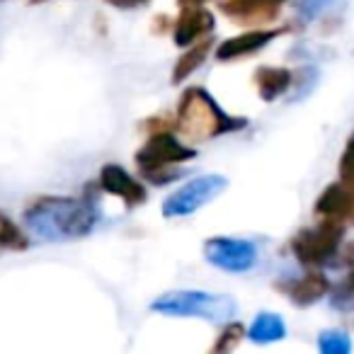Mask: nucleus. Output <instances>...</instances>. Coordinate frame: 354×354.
<instances>
[{"instance_id":"obj_1","label":"nucleus","mask_w":354,"mask_h":354,"mask_svg":"<svg viewBox=\"0 0 354 354\" xmlns=\"http://www.w3.org/2000/svg\"><path fill=\"white\" fill-rule=\"evenodd\" d=\"M22 218L32 236L49 243H66L90 236L100 221V212L88 199L39 197L25 209Z\"/></svg>"},{"instance_id":"obj_2","label":"nucleus","mask_w":354,"mask_h":354,"mask_svg":"<svg viewBox=\"0 0 354 354\" xmlns=\"http://www.w3.org/2000/svg\"><path fill=\"white\" fill-rule=\"evenodd\" d=\"M245 127V119L228 117L204 88H189L180 100L177 129L192 141H209Z\"/></svg>"},{"instance_id":"obj_3","label":"nucleus","mask_w":354,"mask_h":354,"mask_svg":"<svg viewBox=\"0 0 354 354\" xmlns=\"http://www.w3.org/2000/svg\"><path fill=\"white\" fill-rule=\"evenodd\" d=\"M151 310L172 318H207L212 323H228L236 315L238 304L231 296L209 291H167L151 304Z\"/></svg>"},{"instance_id":"obj_4","label":"nucleus","mask_w":354,"mask_h":354,"mask_svg":"<svg viewBox=\"0 0 354 354\" xmlns=\"http://www.w3.org/2000/svg\"><path fill=\"white\" fill-rule=\"evenodd\" d=\"M194 156H197V151L189 148L187 143L177 141L167 131H158L136 153V165L141 170V175L146 180H151L153 185H165L177 177L175 165L192 160Z\"/></svg>"},{"instance_id":"obj_5","label":"nucleus","mask_w":354,"mask_h":354,"mask_svg":"<svg viewBox=\"0 0 354 354\" xmlns=\"http://www.w3.org/2000/svg\"><path fill=\"white\" fill-rule=\"evenodd\" d=\"M342 236V223L333 221V218H323L318 226L304 228L291 238V252L304 265H325L337 255Z\"/></svg>"},{"instance_id":"obj_6","label":"nucleus","mask_w":354,"mask_h":354,"mask_svg":"<svg viewBox=\"0 0 354 354\" xmlns=\"http://www.w3.org/2000/svg\"><path fill=\"white\" fill-rule=\"evenodd\" d=\"M228 180L223 175H199L194 180H189L187 185L172 192L162 204V216L177 218V216H189L197 209L207 207L209 202L218 197L221 192H226Z\"/></svg>"},{"instance_id":"obj_7","label":"nucleus","mask_w":354,"mask_h":354,"mask_svg":"<svg viewBox=\"0 0 354 354\" xmlns=\"http://www.w3.org/2000/svg\"><path fill=\"white\" fill-rule=\"evenodd\" d=\"M204 257L209 265L218 267L223 272H250L257 265V248L255 243L243 241V238H226L216 236L204 243Z\"/></svg>"},{"instance_id":"obj_8","label":"nucleus","mask_w":354,"mask_h":354,"mask_svg":"<svg viewBox=\"0 0 354 354\" xmlns=\"http://www.w3.org/2000/svg\"><path fill=\"white\" fill-rule=\"evenodd\" d=\"M100 185H102L104 192L114 194L122 202H127L129 207H138V204L146 202V189L138 180H133L122 165H104L100 170Z\"/></svg>"},{"instance_id":"obj_9","label":"nucleus","mask_w":354,"mask_h":354,"mask_svg":"<svg viewBox=\"0 0 354 354\" xmlns=\"http://www.w3.org/2000/svg\"><path fill=\"white\" fill-rule=\"evenodd\" d=\"M214 15L209 10H204L202 6L197 8H185V12L177 17L175 30H172V39L177 46H189L194 41L204 39L209 32L214 30Z\"/></svg>"},{"instance_id":"obj_10","label":"nucleus","mask_w":354,"mask_h":354,"mask_svg":"<svg viewBox=\"0 0 354 354\" xmlns=\"http://www.w3.org/2000/svg\"><path fill=\"white\" fill-rule=\"evenodd\" d=\"M284 0H223V12L236 22L245 25H265L274 20Z\"/></svg>"},{"instance_id":"obj_11","label":"nucleus","mask_w":354,"mask_h":354,"mask_svg":"<svg viewBox=\"0 0 354 354\" xmlns=\"http://www.w3.org/2000/svg\"><path fill=\"white\" fill-rule=\"evenodd\" d=\"M315 214L320 218L333 221H354V197L342 183H333L323 189V194L315 202Z\"/></svg>"},{"instance_id":"obj_12","label":"nucleus","mask_w":354,"mask_h":354,"mask_svg":"<svg viewBox=\"0 0 354 354\" xmlns=\"http://www.w3.org/2000/svg\"><path fill=\"white\" fill-rule=\"evenodd\" d=\"M284 30H250L245 35H238L233 39H226L221 46H218L216 56L218 61H233L241 59V56L255 54V51L265 49L270 41H274L277 37L281 35Z\"/></svg>"},{"instance_id":"obj_13","label":"nucleus","mask_w":354,"mask_h":354,"mask_svg":"<svg viewBox=\"0 0 354 354\" xmlns=\"http://www.w3.org/2000/svg\"><path fill=\"white\" fill-rule=\"evenodd\" d=\"M279 289L294 301L296 306H310L315 301H320L323 296H328L330 291V281L325 279L318 272H310V274H304L299 279H291L279 284Z\"/></svg>"},{"instance_id":"obj_14","label":"nucleus","mask_w":354,"mask_h":354,"mask_svg":"<svg viewBox=\"0 0 354 354\" xmlns=\"http://www.w3.org/2000/svg\"><path fill=\"white\" fill-rule=\"evenodd\" d=\"M257 93L265 102H274L279 95H284L291 88V71L286 68H272L265 66L255 73Z\"/></svg>"},{"instance_id":"obj_15","label":"nucleus","mask_w":354,"mask_h":354,"mask_svg":"<svg viewBox=\"0 0 354 354\" xmlns=\"http://www.w3.org/2000/svg\"><path fill=\"white\" fill-rule=\"evenodd\" d=\"M284 337H286V323L277 313H267V310L257 315L252 320L250 330H248V339L257 344H270Z\"/></svg>"},{"instance_id":"obj_16","label":"nucleus","mask_w":354,"mask_h":354,"mask_svg":"<svg viewBox=\"0 0 354 354\" xmlns=\"http://www.w3.org/2000/svg\"><path fill=\"white\" fill-rule=\"evenodd\" d=\"M212 39H199L194 41V46L187 51V54L180 56V61L175 64V71H172V83H183V80H187L189 75L194 73V71L199 68V66L207 61L209 51H212Z\"/></svg>"},{"instance_id":"obj_17","label":"nucleus","mask_w":354,"mask_h":354,"mask_svg":"<svg viewBox=\"0 0 354 354\" xmlns=\"http://www.w3.org/2000/svg\"><path fill=\"white\" fill-rule=\"evenodd\" d=\"M27 236L20 231L15 221L10 216L0 212V248H8V250H25L27 248Z\"/></svg>"},{"instance_id":"obj_18","label":"nucleus","mask_w":354,"mask_h":354,"mask_svg":"<svg viewBox=\"0 0 354 354\" xmlns=\"http://www.w3.org/2000/svg\"><path fill=\"white\" fill-rule=\"evenodd\" d=\"M318 349L323 354H347L352 349V339L344 330H325L318 337Z\"/></svg>"},{"instance_id":"obj_19","label":"nucleus","mask_w":354,"mask_h":354,"mask_svg":"<svg viewBox=\"0 0 354 354\" xmlns=\"http://www.w3.org/2000/svg\"><path fill=\"white\" fill-rule=\"evenodd\" d=\"M339 183H342L354 197V133L349 136L347 146H344V151H342V158H339Z\"/></svg>"},{"instance_id":"obj_20","label":"nucleus","mask_w":354,"mask_h":354,"mask_svg":"<svg viewBox=\"0 0 354 354\" xmlns=\"http://www.w3.org/2000/svg\"><path fill=\"white\" fill-rule=\"evenodd\" d=\"M241 335H243V325L228 323L226 330H223V335L216 339V344H214V352H228V349H233L236 342H241Z\"/></svg>"},{"instance_id":"obj_21","label":"nucleus","mask_w":354,"mask_h":354,"mask_svg":"<svg viewBox=\"0 0 354 354\" xmlns=\"http://www.w3.org/2000/svg\"><path fill=\"white\" fill-rule=\"evenodd\" d=\"M330 3H333V0H301L299 12H301V17H306V20H313V17H318Z\"/></svg>"},{"instance_id":"obj_22","label":"nucleus","mask_w":354,"mask_h":354,"mask_svg":"<svg viewBox=\"0 0 354 354\" xmlns=\"http://www.w3.org/2000/svg\"><path fill=\"white\" fill-rule=\"evenodd\" d=\"M339 291H342L344 299H354V272L347 277V281H344V284L339 286Z\"/></svg>"},{"instance_id":"obj_23","label":"nucleus","mask_w":354,"mask_h":354,"mask_svg":"<svg viewBox=\"0 0 354 354\" xmlns=\"http://www.w3.org/2000/svg\"><path fill=\"white\" fill-rule=\"evenodd\" d=\"M107 3H112L114 8H138V6H143L146 0H107Z\"/></svg>"},{"instance_id":"obj_24","label":"nucleus","mask_w":354,"mask_h":354,"mask_svg":"<svg viewBox=\"0 0 354 354\" xmlns=\"http://www.w3.org/2000/svg\"><path fill=\"white\" fill-rule=\"evenodd\" d=\"M180 8H197V6H204L207 0H177Z\"/></svg>"},{"instance_id":"obj_25","label":"nucleus","mask_w":354,"mask_h":354,"mask_svg":"<svg viewBox=\"0 0 354 354\" xmlns=\"http://www.w3.org/2000/svg\"><path fill=\"white\" fill-rule=\"evenodd\" d=\"M344 260H347V262H354V243L347 248V250H344Z\"/></svg>"},{"instance_id":"obj_26","label":"nucleus","mask_w":354,"mask_h":354,"mask_svg":"<svg viewBox=\"0 0 354 354\" xmlns=\"http://www.w3.org/2000/svg\"><path fill=\"white\" fill-rule=\"evenodd\" d=\"M30 3H41V0H30Z\"/></svg>"}]
</instances>
